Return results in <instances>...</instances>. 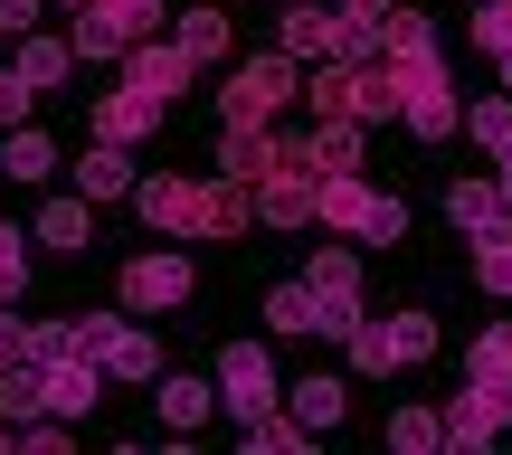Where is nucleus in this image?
<instances>
[{
    "instance_id": "obj_17",
    "label": "nucleus",
    "mask_w": 512,
    "mask_h": 455,
    "mask_svg": "<svg viewBox=\"0 0 512 455\" xmlns=\"http://www.w3.org/2000/svg\"><path fill=\"white\" fill-rule=\"evenodd\" d=\"M342 399H351V380H332V370H313V380H285V408L323 437V427H342Z\"/></svg>"
},
{
    "instance_id": "obj_7",
    "label": "nucleus",
    "mask_w": 512,
    "mask_h": 455,
    "mask_svg": "<svg viewBox=\"0 0 512 455\" xmlns=\"http://www.w3.org/2000/svg\"><path fill=\"white\" fill-rule=\"evenodd\" d=\"M512 427V380H475L465 370V389L446 399V446H494Z\"/></svg>"
},
{
    "instance_id": "obj_44",
    "label": "nucleus",
    "mask_w": 512,
    "mask_h": 455,
    "mask_svg": "<svg viewBox=\"0 0 512 455\" xmlns=\"http://www.w3.org/2000/svg\"><path fill=\"white\" fill-rule=\"evenodd\" d=\"M57 10H86V0H57Z\"/></svg>"
},
{
    "instance_id": "obj_28",
    "label": "nucleus",
    "mask_w": 512,
    "mask_h": 455,
    "mask_svg": "<svg viewBox=\"0 0 512 455\" xmlns=\"http://www.w3.org/2000/svg\"><path fill=\"white\" fill-rule=\"evenodd\" d=\"M389 342H399V370L437 361V313H389Z\"/></svg>"
},
{
    "instance_id": "obj_40",
    "label": "nucleus",
    "mask_w": 512,
    "mask_h": 455,
    "mask_svg": "<svg viewBox=\"0 0 512 455\" xmlns=\"http://www.w3.org/2000/svg\"><path fill=\"white\" fill-rule=\"evenodd\" d=\"M0 361H19V323H10V304H0Z\"/></svg>"
},
{
    "instance_id": "obj_32",
    "label": "nucleus",
    "mask_w": 512,
    "mask_h": 455,
    "mask_svg": "<svg viewBox=\"0 0 512 455\" xmlns=\"http://www.w3.org/2000/svg\"><path fill=\"white\" fill-rule=\"evenodd\" d=\"M465 370H475V380H512V323H494V332H484V342L465 351Z\"/></svg>"
},
{
    "instance_id": "obj_6",
    "label": "nucleus",
    "mask_w": 512,
    "mask_h": 455,
    "mask_svg": "<svg viewBox=\"0 0 512 455\" xmlns=\"http://www.w3.org/2000/svg\"><path fill=\"white\" fill-rule=\"evenodd\" d=\"M275 399H285V380H275L266 342H228V351H219V408L247 427V418H266Z\"/></svg>"
},
{
    "instance_id": "obj_27",
    "label": "nucleus",
    "mask_w": 512,
    "mask_h": 455,
    "mask_svg": "<svg viewBox=\"0 0 512 455\" xmlns=\"http://www.w3.org/2000/svg\"><path fill=\"white\" fill-rule=\"evenodd\" d=\"M171 38L209 67V57H228V10H181V29H171Z\"/></svg>"
},
{
    "instance_id": "obj_33",
    "label": "nucleus",
    "mask_w": 512,
    "mask_h": 455,
    "mask_svg": "<svg viewBox=\"0 0 512 455\" xmlns=\"http://www.w3.org/2000/svg\"><path fill=\"white\" fill-rule=\"evenodd\" d=\"M19 294H29V237L0 228V304H19Z\"/></svg>"
},
{
    "instance_id": "obj_4",
    "label": "nucleus",
    "mask_w": 512,
    "mask_h": 455,
    "mask_svg": "<svg viewBox=\"0 0 512 455\" xmlns=\"http://www.w3.org/2000/svg\"><path fill=\"white\" fill-rule=\"evenodd\" d=\"M313 332H323V342H342L351 323H361V256L351 247H313Z\"/></svg>"
},
{
    "instance_id": "obj_8",
    "label": "nucleus",
    "mask_w": 512,
    "mask_h": 455,
    "mask_svg": "<svg viewBox=\"0 0 512 455\" xmlns=\"http://www.w3.org/2000/svg\"><path fill=\"white\" fill-rule=\"evenodd\" d=\"M190 76H200V57H190L181 38H133V48H124V86H133V95H152V105L190 95Z\"/></svg>"
},
{
    "instance_id": "obj_5",
    "label": "nucleus",
    "mask_w": 512,
    "mask_h": 455,
    "mask_svg": "<svg viewBox=\"0 0 512 455\" xmlns=\"http://www.w3.org/2000/svg\"><path fill=\"white\" fill-rule=\"evenodd\" d=\"M190 285H200V275H190V256H181V247H152V256H133V266L114 275L124 313H181V304H190Z\"/></svg>"
},
{
    "instance_id": "obj_12",
    "label": "nucleus",
    "mask_w": 512,
    "mask_h": 455,
    "mask_svg": "<svg viewBox=\"0 0 512 455\" xmlns=\"http://www.w3.org/2000/svg\"><path fill=\"white\" fill-rule=\"evenodd\" d=\"M275 162H285V133H275V124H219V171H228V181L256 190Z\"/></svg>"
},
{
    "instance_id": "obj_23",
    "label": "nucleus",
    "mask_w": 512,
    "mask_h": 455,
    "mask_svg": "<svg viewBox=\"0 0 512 455\" xmlns=\"http://www.w3.org/2000/svg\"><path fill=\"white\" fill-rule=\"evenodd\" d=\"M238 446H247V455H294V446H313V427L294 418V408H285V418L266 408V418H247V427H238Z\"/></svg>"
},
{
    "instance_id": "obj_36",
    "label": "nucleus",
    "mask_w": 512,
    "mask_h": 455,
    "mask_svg": "<svg viewBox=\"0 0 512 455\" xmlns=\"http://www.w3.org/2000/svg\"><path fill=\"white\" fill-rule=\"evenodd\" d=\"M29 105H38V86H29L19 67H0V133H10V124H29Z\"/></svg>"
},
{
    "instance_id": "obj_43",
    "label": "nucleus",
    "mask_w": 512,
    "mask_h": 455,
    "mask_svg": "<svg viewBox=\"0 0 512 455\" xmlns=\"http://www.w3.org/2000/svg\"><path fill=\"white\" fill-rule=\"evenodd\" d=\"M494 67H503V95H512V57H494Z\"/></svg>"
},
{
    "instance_id": "obj_42",
    "label": "nucleus",
    "mask_w": 512,
    "mask_h": 455,
    "mask_svg": "<svg viewBox=\"0 0 512 455\" xmlns=\"http://www.w3.org/2000/svg\"><path fill=\"white\" fill-rule=\"evenodd\" d=\"M342 10H361V19H389V10H399V0H342Z\"/></svg>"
},
{
    "instance_id": "obj_21",
    "label": "nucleus",
    "mask_w": 512,
    "mask_h": 455,
    "mask_svg": "<svg viewBox=\"0 0 512 455\" xmlns=\"http://www.w3.org/2000/svg\"><path fill=\"white\" fill-rule=\"evenodd\" d=\"M76 181H86V200H133V162H124V143H95L86 162H76Z\"/></svg>"
},
{
    "instance_id": "obj_31",
    "label": "nucleus",
    "mask_w": 512,
    "mask_h": 455,
    "mask_svg": "<svg viewBox=\"0 0 512 455\" xmlns=\"http://www.w3.org/2000/svg\"><path fill=\"white\" fill-rule=\"evenodd\" d=\"M57 351H86L76 323H19V361H57Z\"/></svg>"
},
{
    "instance_id": "obj_16",
    "label": "nucleus",
    "mask_w": 512,
    "mask_h": 455,
    "mask_svg": "<svg viewBox=\"0 0 512 455\" xmlns=\"http://www.w3.org/2000/svg\"><path fill=\"white\" fill-rule=\"evenodd\" d=\"M275 48H285V57H304V67H313V57H332V48H342V10H313V0H304V10H285Z\"/></svg>"
},
{
    "instance_id": "obj_10",
    "label": "nucleus",
    "mask_w": 512,
    "mask_h": 455,
    "mask_svg": "<svg viewBox=\"0 0 512 455\" xmlns=\"http://www.w3.org/2000/svg\"><path fill=\"white\" fill-rule=\"evenodd\" d=\"M38 389H48L57 418H86L95 389H105V361H95V351H57V361H38Z\"/></svg>"
},
{
    "instance_id": "obj_35",
    "label": "nucleus",
    "mask_w": 512,
    "mask_h": 455,
    "mask_svg": "<svg viewBox=\"0 0 512 455\" xmlns=\"http://www.w3.org/2000/svg\"><path fill=\"white\" fill-rule=\"evenodd\" d=\"M475 285L512 304V237H494V247H475Z\"/></svg>"
},
{
    "instance_id": "obj_26",
    "label": "nucleus",
    "mask_w": 512,
    "mask_h": 455,
    "mask_svg": "<svg viewBox=\"0 0 512 455\" xmlns=\"http://www.w3.org/2000/svg\"><path fill=\"white\" fill-rule=\"evenodd\" d=\"M10 67L29 76V86H57V76L76 67V48H67V38H38V29H29V38H19V57H10Z\"/></svg>"
},
{
    "instance_id": "obj_30",
    "label": "nucleus",
    "mask_w": 512,
    "mask_h": 455,
    "mask_svg": "<svg viewBox=\"0 0 512 455\" xmlns=\"http://www.w3.org/2000/svg\"><path fill=\"white\" fill-rule=\"evenodd\" d=\"M266 332H313V285H275L266 294Z\"/></svg>"
},
{
    "instance_id": "obj_2",
    "label": "nucleus",
    "mask_w": 512,
    "mask_h": 455,
    "mask_svg": "<svg viewBox=\"0 0 512 455\" xmlns=\"http://www.w3.org/2000/svg\"><path fill=\"white\" fill-rule=\"evenodd\" d=\"M152 29H162V0H86L67 48H76V67H124V48Z\"/></svg>"
},
{
    "instance_id": "obj_39",
    "label": "nucleus",
    "mask_w": 512,
    "mask_h": 455,
    "mask_svg": "<svg viewBox=\"0 0 512 455\" xmlns=\"http://www.w3.org/2000/svg\"><path fill=\"white\" fill-rule=\"evenodd\" d=\"M114 332H124V323H114V313H76V342H86V351H105Z\"/></svg>"
},
{
    "instance_id": "obj_14",
    "label": "nucleus",
    "mask_w": 512,
    "mask_h": 455,
    "mask_svg": "<svg viewBox=\"0 0 512 455\" xmlns=\"http://www.w3.org/2000/svg\"><path fill=\"white\" fill-rule=\"evenodd\" d=\"M152 124H162L152 95H133V86H105V95H95V143H143Z\"/></svg>"
},
{
    "instance_id": "obj_38",
    "label": "nucleus",
    "mask_w": 512,
    "mask_h": 455,
    "mask_svg": "<svg viewBox=\"0 0 512 455\" xmlns=\"http://www.w3.org/2000/svg\"><path fill=\"white\" fill-rule=\"evenodd\" d=\"M38 10H48V0H0V38H29Z\"/></svg>"
},
{
    "instance_id": "obj_3",
    "label": "nucleus",
    "mask_w": 512,
    "mask_h": 455,
    "mask_svg": "<svg viewBox=\"0 0 512 455\" xmlns=\"http://www.w3.org/2000/svg\"><path fill=\"white\" fill-rule=\"evenodd\" d=\"M399 124L418 133V143H446V133L465 124V105H456V76H446V57H418V67H399Z\"/></svg>"
},
{
    "instance_id": "obj_1",
    "label": "nucleus",
    "mask_w": 512,
    "mask_h": 455,
    "mask_svg": "<svg viewBox=\"0 0 512 455\" xmlns=\"http://www.w3.org/2000/svg\"><path fill=\"white\" fill-rule=\"evenodd\" d=\"M294 95H304V57L266 48V57H247V67L219 86V114H228V124H275Z\"/></svg>"
},
{
    "instance_id": "obj_37",
    "label": "nucleus",
    "mask_w": 512,
    "mask_h": 455,
    "mask_svg": "<svg viewBox=\"0 0 512 455\" xmlns=\"http://www.w3.org/2000/svg\"><path fill=\"white\" fill-rule=\"evenodd\" d=\"M361 237H370V247H399V237H408V209L380 190V209H370V228H361Z\"/></svg>"
},
{
    "instance_id": "obj_19",
    "label": "nucleus",
    "mask_w": 512,
    "mask_h": 455,
    "mask_svg": "<svg viewBox=\"0 0 512 455\" xmlns=\"http://www.w3.org/2000/svg\"><path fill=\"white\" fill-rule=\"evenodd\" d=\"M0 171H10V181H48V171H57V143L38 124H10V133H0Z\"/></svg>"
},
{
    "instance_id": "obj_18",
    "label": "nucleus",
    "mask_w": 512,
    "mask_h": 455,
    "mask_svg": "<svg viewBox=\"0 0 512 455\" xmlns=\"http://www.w3.org/2000/svg\"><path fill=\"white\" fill-rule=\"evenodd\" d=\"M95 361H105V380H162V342H152V332H133V323L114 332Z\"/></svg>"
},
{
    "instance_id": "obj_24",
    "label": "nucleus",
    "mask_w": 512,
    "mask_h": 455,
    "mask_svg": "<svg viewBox=\"0 0 512 455\" xmlns=\"http://www.w3.org/2000/svg\"><path fill=\"white\" fill-rule=\"evenodd\" d=\"M342 351H351V370H361V380H380V370H399V342H389V323H370V313H361V323L342 332Z\"/></svg>"
},
{
    "instance_id": "obj_13",
    "label": "nucleus",
    "mask_w": 512,
    "mask_h": 455,
    "mask_svg": "<svg viewBox=\"0 0 512 455\" xmlns=\"http://www.w3.org/2000/svg\"><path fill=\"white\" fill-rule=\"evenodd\" d=\"M446 228L475 237V247H494V237H512V209H503L494 181H456V190H446Z\"/></svg>"
},
{
    "instance_id": "obj_25",
    "label": "nucleus",
    "mask_w": 512,
    "mask_h": 455,
    "mask_svg": "<svg viewBox=\"0 0 512 455\" xmlns=\"http://www.w3.org/2000/svg\"><path fill=\"white\" fill-rule=\"evenodd\" d=\"M389 446L399 455H437L446 446V408H389Z\"/></svg>"
},
{
    "instance_id": "obj_11",
    "label": "nucleus",
    "mask_w": 512,
    "mask_h": 455,
    "mask_svg": "<svg viewBox=\"0 0 512 455\" xmlns=\"http://www.w3.org/2000/svg\"><path fill=\"white\" fill-rule=\"evenodd\" d=\"M313 181H323V171L275 162L266 181H256V219H266V228H313Z\"/></svg>"
},
{
    "instance_id": "obj_29",
    "label": "nucleus",
    "mask_w": 512,
    "mask_h": 455,
    "mask_svg": "<svg viewBox=\"0 0 512 455\" xmlns=\"http://www.w3.org/2000/svg\"><path fill=\"white\" fill-rule=\"evenodd\" d=\"M465 133H475L484 152H503V143H512V95H484V105H465Z\"/></svg>"
},
{
    "instance_id": "obj_20",
    "label": "nucleus",
    "mask_w": 512,
    "mask_h": 455,
    "mask_svg": "<svg viewBox=\"0 0 512 455\" xmlns=\"http://www.w3.org/2000/svg\"><path fill=\"white\" fill-rule=\"evenodd\" d=\"M0 418H10V427L48 418V389H38V361H0Z\"/></svg>"
},
{
    "instance_id": "obj_22",
    "label": "nucleus",
    "mask_w": 512,
    "mask_h": 455,
    "mask_svg": "<svg viewBox=\"0 0 512 455\" xmlns=\"http://www.w3.org/2000/svg\"><path fill=\"white\" fill-rule=\"evenodd\" d=\"M29 237H48V247H86V237H95V200H48V209H38V228Z\"/></svg>"
},
{
    "instance_id": "obj_45",
    "label": "nucleus",
    "mask_w": 512,
    "mask_h": 455,
    "mask_svg": "<svg viewBox=\"0 0 512 455\" xmlns=\"http://www.w3.org/2000/svg\"><path fill=\"white\" fill-rule=\"evenodd\" d=\"M228 10H238V0H228Z\"/></svg>"
},
{
    "instance_id": "obj_9",
    "label": "nucleus",
    "mask_w": 512,
    "mask_h": 455,
    "mask_svg": "<svg viewBox=\"0 0 512 455\" xmlns=\"http://www.w3.org/2000/svg\"><path fill=\"white\" fill-rule=\"evenodd\" d=\"M370 209H380V190H370L361 171H323V181H313V228L361 237V228H370Z\"/></svg>"
},
{
    "instance_id": "obj_41",
    "label": "nucleus",
    "mask_w": 512,
    "mask_h": 455,
    "mask_svg": "<svg viewBox=\"0 0 512 455\" xmlns=\"http://www.w3.org/2000/svg\"><path fill=\"white\" fill-rule=\"evenodd\" d=\"M494 162H503V171H494V190H503V209H512V143L494 152Z\"/></svg>"
},
{
    "instance_id": "obj_15",
    "label": "nucleus",
    "mask_w": 512,
    "mask_h": 455,
    "mask_svg": "<svg viewBox=\"0 0 512 455\" xmlns=\"http://www.w3.org/2000/svg\"><path fill=\"white\" fill-rule=\"evenodd\" d=\"M152 399H162V427H171V437H200L209 408H219V380H181V370H162Z\"/></svg>"
},
{
    "instance_id": "obj_34",
    "label": "nucleus",
    "mask_w": 512,
    "mask_h": 455,
    "mask_svg": "<svg viewBox=\"0 0 512 455\" xmlns=\"http://www.w3.org/2000/svg\"><path fill=\"white\" fill-rule=\"evenodd\" d=\"M475 48L484 57H512V0H484V10H475Z\"/></svg>"
}]
</instances>
